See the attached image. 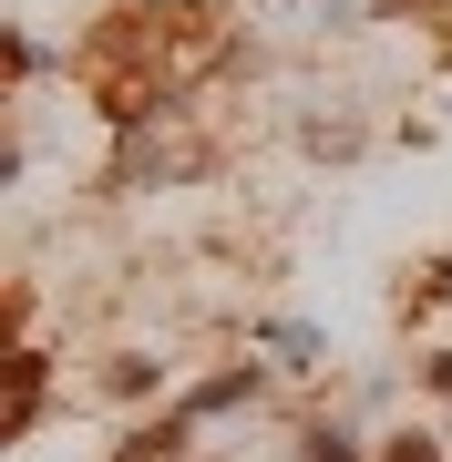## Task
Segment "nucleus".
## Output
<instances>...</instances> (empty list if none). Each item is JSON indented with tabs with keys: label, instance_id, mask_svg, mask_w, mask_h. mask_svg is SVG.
I'll return each mask as SVG.
<instances>
[{
	"label": "nucleus",
	"instance_id": "4",
	"mask_svg": "<svg viewBox=\"0 0 452 462\" xmlns=\"http://www.w3.org/2000/svg\"><path fill=\"white\" fill-rule=\"evenodd\" d=\"M432 380H442V391H452V360H432Z\"/></svg>",
	"mask_w": 452,
	"mask_h": 462
},
{
	"label": "nucleus",
	"instance_id": "1",
	"mask_svg": "<svg viewBox=\"0 0 452 462\" xmlns=\"http://www.w3.org/2000/svg\"><path fill=\"white\" fill-rule=\"evenodd\" d=\"M247 391H257V370H217L196 401H185V411H226V401H247Z\"/></svg>",
	"mask_w": 452,
	"mask_h": 462
},
{
	"label": "nucleus",
	"instance_id": "2",
	"mask_svg": "<svg viewBox=\"0 0 452 462\" xmlns=\"http://www.w3.org/2000/svg\"><path fill=\"white\" fill-rule=\"evenodd\" d=\"M309 462H360V452H350V431H309Z\"/></svg>",
	"mask_w": 452,
	"mask_h": 462
},
{
	"label": "nucleus",
	"instance_id": "3",
	"mask_svg": "<svg viewBox=\"0 0 452 462\" xmlns=\"http://www.w3.org/2000/svg\"><path fill=\"white\" fill-rule=\"evenodd\" d=\"M381 462H442V452H432V442H421V431H401V442H391Z\"/></svg>",
	"mask_w": 452,
	"mask_h": 462
}]
</instances>
